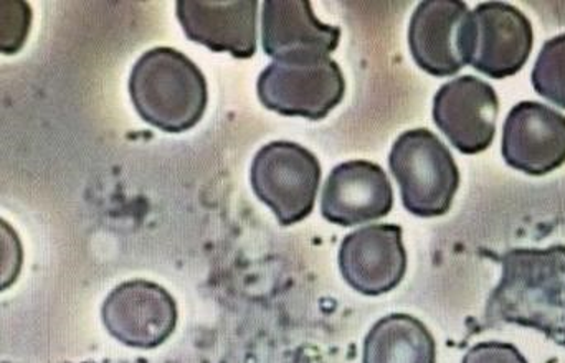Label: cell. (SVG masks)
I'll return each mask as SVG.
<instances>
[{
	"instance_id": "1",
	"label": "cell",
	"mask_w": 565,
	"mask_h": 363,
	"mask_svg": "<svg viewBox=\"0 0 565 363\" xmlns=\"http://www.w3.org/2000/svg\"><path fill=\"white\" fill-rule=\"evenodd\" d=\"M501 279L484 322L536 329L565 349V245L516 248L500 256Z\"/></svg>"
},
{
	"instance_id": "2",
	"label": "cell",
	"mask_w": 565,
	"mask_h": 363,
	"mask_svg": "<svg viewBox=\"0 0 565 363\" xmlns=\"http://www.w3.org/2000/svg\"><path fill=\"white\" fill-rule=\"evenodd\" d=\"M129 95L142 121L171 135L194 128L209 103L204 73L169 46L139 56L129 76Z\"/></svg>"
},
{
	"instance_id": "3",
	"label": "cell",
	"mask_w": 565,
	"mask_h": 363,
	"mask_svg": "<svg viewBox=\"0 0 565 363\" xmlns=\"http://www.w3.org/2000/svg\"><path fill=\"white\" fill-rule=\"evenodd\" d=\"M388 168L401 186L402 203L412 215L435 218L454 205L460 171L450 149L428 129L398 136L388 156Z\"/></svg>"
},
{
	"instance_id": "4",
	"label": "cell",
	"mask_w": 565,
	"mask_h": 363,
	"mask_svg": "<svg viewBox=\"0 0 565 363\" xmlns=\"http://www.w3.org/2000/svg\"><path fill=\"white\" fill-rule=\"evenodd\" d=\"M252 189L277 216L281 226L308 218L315 209L321 183V164L308 149L296 142L275 141L255 156Z\"/></svg>"
},
{
	"instance_id": "5",
	"label": "cell",
	"mask_w": 565,
	"mask_h": 363,
	"mask_svg": "<svg viewBox=\"0 0 565 363\" xmlns=\"http://www.w3.org/2000/svg\"><path fill=\"white\" fill-rule=\"evenodd\" d=\"M262 105L281 116L324 119L344 98L341 66L331 58L316 62H274L258 76Z\"/></svg>"
},
{
	"instance_id": "6",
	"label": "cell",
	"mask_w": 565,
	"mask_h": 363,
	"mask_svg": "<svg viewBox=\"0 0 565 363\" xmlns=\"http://www.w3.org/2000/svg\"><path fill=\"white\" fill-rule=\"evenodd\" d=\"M106 331L121 344L152 351L164 344L178 325V305L162 286L132 279L116 286L102 308Z\"/></svg>"
},
{
	"instance_id": "7",
	"label": "cell",
	"mask_w": 565,
	"mask_h": 363,
	"mask_svg": "<svg viewBox=\"0 0 565 363\" xmlns=\"http://www.w3.org/2000/svg\"><path fill=\"white\" fill-rule=\"evenodd\" d=\"M471 12L461 0H424L408 25L415 63L428 75L454 76L470 60Z\"/></svg>"
},
{
	"instance_id": "8",
	"label": "cell",
	"mask_w": 565,
	"mask_h": 363,
	"mask_svg": "<svg viewBox=\"0 0 565 363\" xmlns=\"http://www.w3.org/2000/svg\"><path fill=\"white\" fill-rule=\"evenodd\" d=\"M530 19L504 2L480 3L471 12L468 65L494 79L516 75L533 52Z\"/></svg>"
},
{
	"instance_id": "9",
	"label": "cell",
	"mask_w": 565,
	"mask_h": 363,
	"mask_svg": "<svg viewBox=\"0 0 565 363\" xmlns=\"http://www.w3.org/2000/svg\"><path fill=\"white\" fill-rule=\"evenodd\" d=\"M498 113L493 86L473 75L445 83L434 98L435 125L461 154H480L493 145Z\"/></svg>"
},
{
	"instance_id": "10",
	"label": "cell",
	"mask_w": 565,
	"mask_h": 363,
	"mask_svg": "<svg viewBox=\"0 0 565 363\" xmlns=\"http://www.w3.org/2000/svg\"><path fill=\"white\" fill-rule=\"evenodd\" d=\"M338 261L342 278L354 291L371 298L391 292L407 273L401 226L382 223L349 233Z\"/></svg>"
},
{
	"instance_id": "11",
	"label": "cell",
	"mask_w": 565,
	"mask_h": 363,
	"mask_svg": "<svg viewBox=\"0 0 565 363\" xmlns=\"http://www.w3.org/2000/svg\"><path fill=\"white\" fill-rule=\"evenodd\" d=\"M501 152L510 168L533 178L563 168L565 116L543 103H520L504 121Z\"/></svg>"
},
{
	"instance_id": "12",
	"label": "cell",
	"mask_w": 565,
	"mask_h": 363,
	"mask_svg": "<svg viewBox=\"0 0 565 363\" xmlns=\"http://www.w3.org/2000/svg\"><path fill=\"white\" fill-rule=\"evenodd\" d=\"M341 40L339 26L322 23L309 0H267L262 12V45L275 62L329 58Z\"/></svg>"
},
{
	"instance_id": "13",
	"label": "cell",
	"mask_w": 565,
	"mask_h": 363,
	"mask_svg": "<svg viewBox=\"0 0 565 363\" xmlns=\"http://www.w3.org/2000/svg\"><path fill=\"white\" fill-rule=\"evenodd\" d=\"M175 13L192 42L235 58L257 52V0H178Z\"/></svg>"
},
{
	"instance_id": "14",
	"label": "cell",
	"mask_w": 565,
	"mask_h": 363,
	"mask_svg": "<svg viewBox=\"0 0 565 363\" xmlns=\"http://www.w3.org/2000/svg\"><path fill=\"white\" fill-rule=\"evenodd\" d=\"M394 206V192L381 166L349 161L335 166L326 179L321 213L329 223L355 226L384 218Z\"/></svg>"
},
{
	"instance_id": "15",
	"label": "cell",
	"mask_w": 565,
	"mask_h": 363,
	"mask_svg": "<svg viewBox=\"0 0 565 363\" xmlns=\"http://www.w3.org/2000/svg\"><path fill=\"white\" fill-rule=\"evenodd\" d=\"M362 363H437V344L414 316H385L365 335Z\"/></svg>"
},
{
	"instance_id": "16",
	"label": "cell",
	"mask_w": 565,
	"mask_h": 363,
	"mask_svg": "<svg viewBox=\"0 0 565 363\" xmlns=\"http://www.w3.org/2000/svg\"><path fill=\"white\" fill-rule=\"evenodd\" d=\"M531 82L537 95L565 109V33L544 43Z\"/></svg>"
},
{
	"instance_id": "17",
	"label": "cell",
	"mask_w": 565,
	"mask_h": 363,
	"mask_svg": "<svg viewBox=\"0 0 565 363\" xmlns=\"http://www.w3.org/2000/svg\"><path fill=\"white\" fill-rule=\"evenodd\" d=\"M0 6H2V52L10 55L19 52L20 46L25 42L32 12L26 2L3 0Z\"/></svg>"
},
{
	"instance_id": "18",
	"label": "cell",
	"mask_w": 565,
	"mask_h": 363,
	"mask_svg": "<svg viewBox=\"0 0 565 363\" xmlns=\"http://www.w3.org/2000/svg\"><path fill=\"white\" fill-rule=\"evenodd\" d=\"M461 363H527V361L513 344L481 342L465 354Z\"/></svg>"
}]
</instances>
